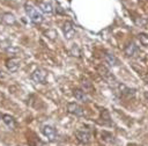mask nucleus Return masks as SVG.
Masks as SVG:
<instances>
[{
	"instance_id": "nucleus-6",
	"label": "nucleus",
	"mask_w": 148,
	"mask_h": 146,
	"mask_svg": "<svg viewBox=\"0 0 148 146\" xmlns=\"http://www.w3.org/2000/svg\"><path fill=\"white\" fill-rule=\"evenodd\" d=\"M75 137L82 144H88L90 141V139H91V136H90L89 132H87V131H80V130L75 132Z\"/></svg>"
},
{
	"instance_id": "nucleus-17",
	"label": "nucleus",
	"mask_w": 148,
	"mask_h": 146,
	"mask_svg": "<svg viewBox=\"0 0 148 146\" xmlns=\"http://www.w3.org/2000/svg\"><path fill=\"white\" fill-rule=\"evenodd\" d=\"M145 96L147 97V100H148V92H146V94H145Z\"/></svg>"
},
{
	"instance_id": "nucleus-7",
	"label": "nucleus",
	"mask_w": 148,
	"mask_h": 146,
	"mask_svg": "<svg viewBox=\"0 0 148 146\" xmlns=\"http://www.w3.org/2000/svg\"><path fill=\"white\" fill-rule=\"evenodd\" d=\"M6 66L8 68V71L10 72H16L20 67V60L16 59V58H10L6 61Z\"/></svg>"
},
{
	"instance_id": "nucleus-3",
	"label": "nucleus",
	"mask_w": 148,
	"mask_h": 146,
	"mask_svg": "<svg viewBox=\"0 0 148 146\" xmlns=\"http://www.w3.org/2000/svg\"><path fill=\"white\" fill-rule=\"evenodd\" d=\"M67 111H68L69 114L74 115V116H77V117L84 115L83 108H82L81 105H79L77 103H75V102H71V103L67 104Z\"/></svg>"
},
{
	"instance_id": "nucleus-1",
	"label": "nucleus",
	"mask_w": 148,
	"mask_h": 146,
	"mask_svg": "<svg viewBox=\"0 0 148 146\" xmlns=\"http://www.w3.org/2000/svg\"><path fill=\"white\" fill-rule=\"evenodd\" d=\"M24 9L25 13L28 15V17L34 22V23H40L43 21V15L38 12V9H36L30 3H25L24 5Z\"/></svg>"
},
{
	"instance_id": "nucleus-4",
	"label": "nucleus",
	"mask_w": 148,
	"mask_h": 146,
	"mask_svg": "<svg viewBox=\"0 0 148 146\" xmlns=\"http://www.w3.org/2000/svg\"><path fill=\"white\" fill-rule=\"evenodd\" d=\"M98 72L99 74L103 76V79L109 83V85H114L116 83V79L112 75V73H110V71L108 68H105L104 66H99L98 67Z\"/></svg>"
},
{
	"instance_id": "nucleus-9",
	"label": "nucleus",
	"mask_w": 148,
	"mask_h": 146,
	"mask_svg": "<svg viewBox=\"0 0 148 146\" xmlns=\"http://www.w3.org/2000/svg\"><path fill=\"white\" fill-rule=\"evenodd\" d=\"M62 30H64V34L67 38H71L73 35H74V28H73V24L71 22H65L64 23V27H62Z\"/></svg>"
},
{
	"instance_id": "nucleus-18",
	"label": "nucleus",
	"mask_w": 148,
	"mask_h": 146,
	"mask_svg": "<svg viewBox=\"0 0 148 146\" xmlns=\"http://www.w3.org/2000/svg\"><path fill=\"white\" fill-rule=\"evenodd\" d=\"M2 76H3V75H2V74H1V72H0V79H1Z\"/></svg>"
},
{
	"instance_id": "nucleus-14",
	"label": "nucleus",
	"mask_w": 148,
	"mask_h": 146,
	"mask_svg": "<svg viewBox=\"0 0 148 146\" xmlns=\"http://www.w3.org/2000/svg\"><path fill=\"white\" fill-rule=\"evenodd\" d=\"M2 22L6 23V24H14L16 21H15V17H14L13 14L6 13V14H3V16H2Z\"/></svg>"
},
{
	"instance_id": "nucleus-12",
	"label": "nucleus",
	"mask_w": 148,
	"mask_h": 146,
	"mask_svg": "<svg viewBox=\"0 0 148 146\" xmlns=\"http://www.w3.org/2000/svg\"><path fill=\"white\" fill-rule=\"evenodd\" d=\"M105 61L110 65V66H117L119 65V60L117 59V57L112 53H106L105 54Z\"/></svg>"
},
{
	"instance_id": "nucleus-2",
	"label": "nucleus",
	"mask_w": 148,
	"mask_h": 146,
	"mask_svg": "<svg viewBox=\"0 0 148 146\" xmlns=\"http://www.w3.org/2000/svg\"><path fill=\"white\" fill-rule=\"evenodd\" d=\"M46 78H47V73L43 68H37L31 74V79L35 82H38V83H45L46 82Z\"/></svg>"
},
{
	"instance_id": "nucleus-15",
	"label": "nucleus",
	"mask_w": 148,
	"mask_h": 146,
	"mask_svg": "<svg viewBox=\"0 0 148 146\" xmlns=\"http://www.w3.org/2000/svg\"><path fill=\"white\" fill-rule=\"evenodd\" d=\"M119 90L123 96H131L134 94V89H130L124 85H119Z\"/></svg>"
},
{
	"instance_id": "nucleus-8",
	"label": "nucleus",
	"mask_w": 148,
	"mask_h": 146,
	"mask_svg": "<svg viewBox=\"0 0 148 146\" xmlns=\"http://www.w3.org/2000/svg\"><path fill=\"white\" fill-rule=\"evenodd\" d=\"M73 95H74V97H75L77 101H81V102H87V101H88V95H87V93H86L84 90H82V89H79V88L74 89Z\"/></svg>"
},
{
	"instance_id": "nucleus-10",
	"label": "nucleus",
	"mask_w": 148,
	"mask_h": 146,
	"mask_svg": "<svg viewBox=\"0 0 148 146\" xmlns=\"http://www.w3.org/2000/svg\"><path fill=\"white\" fill-rule=\"evenodd\" d=\"M136 52H138V46H136L133 42L126 45V48H125V54H126V56L131 57V56H134Z\"/></svg>"
},
{
	"instance_id": "nucleus-19",
	"label": "nucleus",
	"mask_w": 148,
	"mask_h": 146,
	"mask_svg": "<svg viewBox=\"0 0 148 146\" xmlns=\"http://www.w3.org/2000/svg\"><path fill=\"white\" fill-rule=\"evenodd\" d=\"M1 118H2V116H1V114H0V119H1Z\"/></svg>"
},
{
	"instance_id": "nucleus-16",
	"label": "nucleus",
	"mask_w": 148,
	"mask_h": 146,
	"mask_svg": "<svg viewBox=\"0 0 148 146\" xmlns=\"http://www.w3.org/2000/svg\"><path fill=\"white\" fill-rule=\"evenodd\" d=\"M139 39L142 45H148V35L147 34H139Z\"/></svg>"
},
{
	"instance_id": "nucleus-13",
	"label": "nucleus",
	"mask_w": 148,
	"mask_h": 146,
	"mask_svg": "<svg viewBox=\"0 0 148 146\" xmlns=\"http://www.w3.org/2000/svg\"><path fill=\"white\" fill-rule=\"evenodd\" d=\"M2 121H3V123L8 127H10V129H14L15 127V119L10 115H3L2 116Z\"/></svg>"
},
{
	"instance_id": "nucleus-5",
	"label": "nucleus",
	"mask_w": 148,
	"mask_h": 146,
	"mask_svg": "<svg viewBox=\"0 0 148 146\" xmlns=\"http://www.w3.org/2000/svg\"><path fill=\"white\" fill-rule=\"evenodd\" d=\"M42 132H43V134L49 139V140H54L56 139V137H57V131H56V129L53 127V126H51V125H44L43 126V129H42Z\"/></svg>"
},
{
	"instance_id": "nucleus-11",
	"label": "nucleus",
	"mask_w": 148,
	"mask_h": 146,
	"mask_svg": "<svg viewBox=\"0 0 148 146\" xmlns=\"http://www.w3.org/2000/svg\"><path fill=\"white\" fill-rule=\"evenodd\" d=\"M38 7L45 14H51L53 12V7H52V5L50 2H39L38 3Z\"/></svg>"
}]
</instances>
